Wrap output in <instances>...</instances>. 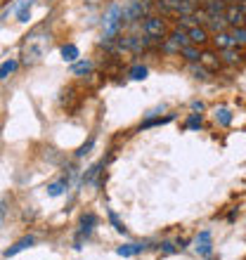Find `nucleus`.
Segmentation results:
<instances>
[{"label":"nucleus","mask_w":246,"mask_h":260,"mask_svg":"<svg viewBox=\"0 0 246 260\" xmlns=\"http://www.w3.org/2000/svg\"><path fill=\"white\" fill-rule=\"evenodd\" d=\"M142 31H144V36H149L154 41H166V36H168L166 19L164 17H157V14H147V17H144Z\"/></svg>","instance_id":"f257e3e1"},{"label":"nucleus","mask_w":246,"mask_h":260,"mask_svg":"<svg viewBox=\"0 0 246 260\" xmlns=\"http://www.w3.org/2000/svg\"><path fill=\"white\" fill-rule=\"evenodd\" d=\"M123 21V10L118 5H111L107 17H104V41H114V36L118 34V26Z\"/></svg>","instance_id":"f03ea898"},{"label":"nucleus","mask_w":246,"mask_h":260,"mask_svg":"<svg viewBox=\"0 0 246 260\" xmlns=\"http://www.w3.org/2000/svg\"><path fill=\"white\" fill-rule=\"evenodd\" d=\"M95 225H97L95 213H83V218H81V230L76 232V239H74V248H78V251H81V248H83V239H88L90 234H93Z\"/></svg>","instance_id":"7ed1b4c3"},{"label":"nucleus","mask_w":246,"mask_h":260,"mask_svg":"<svg viewBox=\"0 0 246 260\" xmlns=\"http://www.w3.org/2000/svg\"><path fill=\"white\" fill-rule=\"evenodd\" d=\"M225 19L230 24V28L234 26H246V12L239 7V3H230L225 10Z\"/></svg>","instance_id":"20e7f679"},{"label":"nucleus","mask_w":246,"mask_h":260,"mask_svg":"<svg viewBox=\"0 0 246 260\" xmlns=\"http://www.w3.org/2000/svg\"><path fill=\"white\" fill-rule=\"evenodd\" d=\"M194 251H197L199 255H211L213 253V237L208 230H204V232H199L197 237H194Z\"/></svg>","instance_id":"39448f33"},{"label":"nucleus","mask_w":246,"mask_h":260,"mask_svg":"<svg viewBox=\"0 0 246 260\" xmlns=\"http://www.w3.org/2000/svg\"><path fill=\"white\" fill-rule=\"evenodd\" d=\"M149 241H130V244H123V246L116 248V255L121 258H133V255H140L142 251H147Z\"/></svg>","instance_id":"423d86ee"},{"label":"nucleus","mask_w":246,"mask_h":260,"mask_svg":"<svg viewBox=\"0 0 246 260\" xmlns=\"http://www.w3.org/2000/svg\"><path fill=\"white\" fill-rule=\"evenodd\" d=\"M144 14V7H142V0H130L128 5L123 7V21H128V24H133V21L142 19Z\"/></svg>","instance_id":"0eeeda50"},{"label":"nucleus","mask_w":246,"mask_h":260,"mask_svg":"<svg viewBox=\"0 0 246 260\" xmlns=\"http://www.w3.org/2000/svg\"><path fill=\"white\" fill-rule=\"evenodd\" d=\"M190 34V43L192 45H199V48H204L206 43L211 41V36H208V28L206 26H194L187 31Z\"/></svg>","instance_id":"6e6552de"},{"label":"nucleus","mask_w":246,"mask_h":260,"mask_svg":"<svg viewBox=\"0 0 246 260\" xmlns=\"http://www.w3.org/2000/svg\"><path fill=\"white\" fill-rule=\"evenodd\" d=\"M36 244V239L34 237H21L19 241H17V244H14V246H10V248H5V251H3V255H5V258H14V255L17 253H21V251H26V248H31Z\"/></svg>","instance_id":"1a4fd4ad"},{"label":"nucleus","mask_w":246,"mask_h":260,"mask_svg":"<svg viewBox=\"0 0 246 260\" xmlns=\"http://www.w3.org/2000/svg\"><path fill=\"white\" fill-rule=\"evenodd\" d=\"M166 38H168V41L171 43H175V45H178L180 50L182 48H187V45H190V34H187V31H184V28H180V26H175L171 31V34L166 36Z\"/></svg>","instance_id":"9d476101"},{"label":"nucleus","mask_w":246,"mask_h":260,"mask_svg":"<svg viewBox=\"0 0 246 260\" xmlns=\"http://www.w3.org/2000/svg\"><path fill=\"white\" fill-rule=\"evenodd\" d=\"M204 10L208 12V17H225L227 3H225V0H206Z\"/></svg>","instance_id":"9b49d317"},{"label":"nucleus","mask_w":246,"mask_h":260,"mask_svg":"<svg viewBox=\"0 0 246 260\" xmlns=\"http://www.w3.org/2000/svg\"><path fill=\"white\" fill-rule=\"evenodd\" d=\"M213 45L220 50H227V48H237L232 41V36H230V31H220V34H213Z\"/></svg>","instance_id":"f8f14e48"},{"label":"nucleus","mask_w":246,"mask_h":260,"mask_svg":"<svg viewBox=\"0 0 246 260\" xmlns=\"http://www.w3.org/2000/svg\"><path fill=\"white\" fill-rule=\"evenodd\" d=\"M180 57H182L184 62H190V64H194V62H201V50H199V45H187V48H182L180 50Z\"/></svg>","instance_id":"ddd939ff"},{"label":"nucleus","mask_w":246,"mask_h":260,"mask_svg":"<svg viewBox=\"0 0 246 260\" xmlns=\"http://www.w3.org/2000/svg\"><path fill=\"white\" fill-rule=\"evenodd\" d=\"M157 7L161 17L164 14H175L178 17V7H180V0H157Z\"/></svg>","instance_id":"4468645a"},{"label":"nucleus","mask_w":246,"mask_h":260,"mask_svg":"<svg viewBox=\"0 0 246 260\" xmlns=\"http://www.w3.org/2000/svg\"><path fill=\"white\" fill-rule=\"evenodd\" d=\"M173 118H175V114H168V116H147V121L140 125V130L154 128V125H166V123H171Z\"/></svg>","instance_id":"2eb2a0df"},{"label":"nucleus","mask_w":246,"mask_h":260,"mask_svg":"<svg viewBox=\"0 0 246 260\" xmlns=\"http://www.w3.org/2000/svg\"><path fill=\"white\" fill-rule=\"evenodd\" d=\"M201 64H204L208 71H218L220 69V57L216 55V52H201Z\"/></svg>","instance_id":"dca6fc26"},{"label":"nucleus","mask_w":246,"mask_h":260,"mask_svg":"<svg viewBox=\"0 0 246 260\" xmlns=\"http://www.w3.org/2000/svg\"><path fill=\"white\" fill-rule=\"evenodd\" d=\"M213 118H216V123L218 125H230L232 123V111L227 109V107H218V109L213 111Z\"/></svg>","instance_id":"f3484780"},{"label":"nucleus","mask_w":246,"mask_h":260,"mask_svg":"<svg viewBox=\"0 0 246 260\" xmlns=\"http://www.w3.org/2000/svg\"><path fill=\"white\" fill-rule=\"evenodd\" d=\"M206 28H208L211 34H220V31H227V28H230V24H227L225 17H211V19H208V24H206Z\"/></svg>","instance_id":"a211bd4d"},{"label":"nucleus","mask_w":246,"mask_h":260,"mask_svg":"<svg viewBox=\"0 0 246 260\" xmlns=\"http://www.w3.org/2000/svg\"><path fill=\"white\" fill-rule=\"evenodd\" d=\"M62 59L64 62H76L78 57H81V52H78V48H76L74 43H67V45H62Z\"/></svg>","instance_id":"6ab92c4d"},{"label":"nucleus","mask_w":246,"mask_h":260,"mask_svg":"<svg viewBox=\"0 0 246 260\" xmlns=\"http://www.w3.org/2000/svg\"><path fill=\"white\" fill-rule=\"evenodd\" d=\"M220 62L223 64H239L241 62V55H239V48H227L223 50V55H220Z\"/></svg>","instance_id":"aec40b11"},{"label":"nucleus","mask_w":246,"mask_h":260,"mask_svg":"<svg viewBox=\"0 0 246 260\" xmlns=\"http://www.w3.org/2000/svg\"><path fill=\"white\" fill-rule=\"evenodd\" d=\"M17 67H19V62H17V59H7V62H3V67H0V81L10 78V76L17 71Z\"/></svg>","instance_id":"412c9836"},{"label":"nucleus","mask_w":246,"mask_h":260,"mask_svg":"<svg viewBox=\"0 0 246 260\" xmlns=\"http://www.w3.org/2000/svg\"><path fill=\"white\" fill-rule=\"evenodd\" d=\"M90 71H93V62H90V59L76 62L74 67H71V74H74V76H88Z\"/></svg>","instance_id":"4be33fe9"},{"label":"nucleus","mask_w":246,"mask_h":260,"mask_svg":"<svg viewBox=\"0 0 246 260\" xmlns=\"http://www.w3.org/2000/svg\"><path fill=\"white\" fill-rule=\"evenodd\" d=\"M230 36H232V41L237 48H241V45H246V26H234L230 28Z\"/></svg>","instance_id":"5701e85b"},{"label":"nucleus","mask_w":246,"mask_h":260,"mask_svg":"<svg viewBox=\"0 0 246 260\" xmlns=\"http://www.w3.org/2000/svg\"><path fill=\"white\" fill-rule=\"evenodd\" d=\"M67 187H69V178H62L59 182H52V185H48V197H59V194H64Z\"/></svg>","instance_id":"b1692460"},{"label":"nucleus","mask_w":246,"mask_h":260,"mask_svg":"<svg viewBox=\"0 0 246 260\" xmlns=\"http://www.w3.org/2000/svg\"><path fill=\"white\" fill-rule=\"evenodd\" d=\"M128 76L133 78V81H144L147 76H149V69L147 67H142V64H135V67L128 71Z\"/></svg>","instance_id":"393cba45"},{"label":"nucleus","mask_w":246,"mask_h":260,"mask_svg":"<svg viewBox=\"0 0 246 260\" xmlns=\"http://www.w3.org/2000/svg\"><path fill=\"white\" fill-rule=\"evenodd\" d=\"M31 3H34V0H24L19 5V10H17V19H19L21 24H26L28 17H31Z\"/></svg>","instance_id":"a878e982"},{"label":"nucleus","mask_w":246,"mask_h":260,"mask_svg":"<svg viewBox=\"0 0 246 260\" xmlns=\"http://www.w3.org/2000/svg\"><path fill=\"white\" fill-rule=\"evenodd\" d=\"M190 71H192V76H194V78H201V81H206V78H208V74H211V71H208V69H206L201 62L190 64Z\"/></svg>","instance_id":"bb28decb"},{"label":"nucleus","mask_w":246,"mask_h":260,"mask_svg":"<svg viewBox=\"0 0 246 260\" xmlns=\"http://www.w3.org/2000/svg\"><path fill=\"white\" fill-rule=\"evenodd\" d=\"M107 215H109V222H111V227H114V230H116L118 234H126V232H128V230H126V225H123L121 220H118V215H116V213H114V211H111V208H109V211H107Z\"/></svg>","instance_id":"cd10ccee"},{"label":"nucleus","mask_w":246,"mask_h":260,"mask_svg":"<svg viewBox=\"0 0 246 260\" xmlns=\"http://www.w3.org/2000/svg\"><path fill=\"white\" fill-rule=\"evenodd\" d=\"M201 123H204V121H201V114H197V111H194V114H190V118H187L184 128H187V130H199V128H201Z\"/></svg>","instance_id":"c85d7f7f"},{"label":"nucleus","mask_w":246,"mask_h":260,"mask_svg":"<svg viewBox=\"0 0 246 260\" xmlns=\"http://www.w3.org/2000/svg\"><path fill=\"white\" fill-rule=\"evenodd\" d=\"M100 168H102V164H95V166H90L88 173L83 175V185H88V182H93V180L97 178V173H100Z\"/></svg>","instance_id":"c756f323"},{"label":"nucleus","mask_w":246,"mask_h":260,"mask_svg":"<svg viewBox=\"0 0 246 260\" xmlns=\"http://www.w3.org/2000/svg\"><path fill=\"white\" fill-rule=\"evenodd\" d=\"M159 248H161V253H166V255H173V253H178L180 251L178 244H173V241H161Z\"/></svg>","instance_id":"7c9ffc66"},{"label":"nucleus","mask_w":246,"mask_h":260,"mask_svg":"<svg viewBox=\"0 0 246 260\" xmlns=\"http://www.w3.org/2000/svg\"><path fill=\"white\" fill-rule=\"evenodd\" d=\"M93 144H95V137H90L88 142H85V144H83V147H81V149L76 151V158H83V156H88V154H90V149H93Z\"/></svg>","instance_id":"2f4dec72"},{"label":"nucleus","mask_w":246,"mask_h":260,"mask_svg":"<svg viewBox=\"0 0 246 260\" xmlns=\"http://www.w3.org/2000/svg\"><path fill=\"white\" fill-rule=\"evenodd\" d=\"M192 111H204V102H199V100H194V102H192Z\"/></svg>","instance_id":"473e14b6"},{"label":"nucleus","mask_w":246,"mask_h":260,"mask_svg":"<svg viewBox=\"0 0 246 260\" xmlns=\"http://www.w3.org/2000/svg\"><path fill=\"white\" fill-rule=\"evenodd\" d=\"M3 218H5V204L0 201V225H3Z\"/></svg>","instance_id":"72a5a7b5"},{"label":"nucleus","mask_w":246,"mask_h":260,"mask_svg":"<svg viewBox=\"0 0 246 260\" xmlns=\"http://www.w3.org/2000/svg\"><path fill=\"white\" fill-rule=\"evenodd\" d=\"M175 244H178V248H180V251H182V248H187V239H178V241H175Z\"/></svg>","instance_id":"f704fd0d"}]
</instances>
